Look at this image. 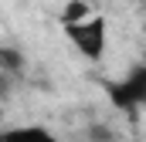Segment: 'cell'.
<instances>
[{"mask_svg":"<svg viewBox=\"0 0 146 142\" xmlns=\"http://www.w3.org/2000/svg\"><path fill=\"white\" fill-rule=\"evenodd\" d=\"M65 34H68V41L75 44V51L85 61H102L106 58V47H109V24H106V17L88 14L85 20L65 24Z\"/></svg>","mask_w":146,"mask_h":142,"instance_id":"obj_1","label":"cell"},{"mask_svg":"<svg viewBox=\"0 0 146 142\" xmlns=\"http://www.w3.org/2000/svg\"><path fill=\"white\" fill-rule=\"evenodd\" d=\"M92 10H88V3L85 0H72V3H65V10H61V27L65 24H75V20H85Z\"/></svg>","mask_w":146,"mask_h":142,"instance_id":"obj_4","label":"cell"},{"mask_svg":"<svg viewBox=\"0 0 146 142\" xmlns=\"http://www.w3.org/2000/svg\"><path fill=\"white\" fill-rule=\"evenodd\" d=\"M109 98H112V105L122 108V112H139V108H146V64L133 68L122 81L109 85Z\"/></svg>","mask_w":146,"mask_h":142,"instance_id":"obj_2","label":"cell"},{"mask_svg":"<svg viewBox=\"0 0 146 142\" xmlns=\"http://www.w3.org/2000/svg\"><path fill=\"white\" fill-rule=\"evenodd\" d=\"M139 64H146V51H143V61H139Z\"/></svg>","mask_w":146,"mask_h":142,"instance_id":"obj_7","label":"cell"},{"mask_svg":"<svg viewBox=\"0 0 146 142\" xmlns=\"http://www.w3.org/2000/svg\"><path fill=\"white\" fill-rule=\"evenodd\" d=\"M21 71V54L10 51V47H0V71Z\"/></svg>","mask_w":146,"mask_h":142,"instance_id":"obj_5","label":"cell"},{"mask_svg":"<svg viewBox=\"0 0 146 142\" xmlns=\"http://www.w3.org/2000/svg\"><path fill=\"white\" fill-rule=\"evenodd\" d=\"M0 142H61V139L48 132L44 125H14V129H0Z\"/></svg>","mask_w":146,"mask_h":142,"instance_id":"obj_3","label":"cell"},{"mask_svg":"<svg viewBox=\"0 0 146 142\" xmlns=\"http://www.w3.org/2000/svg\"><path fill=\"white\" fill-rule=\"evenodd\" d=\"M0 129H3V105H0Z\"/></svg>","mask_w":146,"mask_h":142,"instance_id":"obj_6","label":"cell"}]
</instances>
